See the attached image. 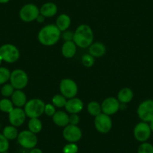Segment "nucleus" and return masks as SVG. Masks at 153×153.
Wrapping results in <instances>:
<instances>
[{
    "mask_svg": "<svg viewBox=\"0 0 153 153\" xmlns=\"http://www.w3.org/2000/svg\"><path fill=\"white\" fill-rule=\"evenodd\" d=\"M62 32L56 24H48L41 29L38 34V40L42 45L53 46L61 38Z\"/></svg>",
    "mask_w": 153,
    "mask_h": 153,
    "instance_id": "f257e3e1",
    "label": "nucleus"
},
{
    "mask_svg": "<svg viewBox=\"0 0 153 153\" xmlns=\"http://www.w3.org/2000/svg\"><path fill=\"white\" fill-rule=\"evenodd\" d=\"M73 41L76 47L82 49L89 48L94 41V33L92 28L87 24L80 25L75 30Z\"/></svg>",
    "mask_w": 153,
    "mask_h": 153,
    "instance_id": "f03ea898",
    "label": "nucleus"
},
{
    "mask_svg": "<svg viewBox=\"0 0 153 153\" xmlns=\"http://www.w3.org/2000/svg\"><path fill=\"white\" fill-rule=\"evenodd\" d=\"M45 103L40 98H32L27 101L23 107L26 117L29 119L39 118L45 113Z\"/></svg>",
    "mask_w": 153,
    "mask_h": 153,
    "instance_id": "7ed1b4c3",
    "label": "nucleus"
},
{
    "mask_svg": "<svg viewBox=\"0 0 153 153\" xmlns=\"http://www.w3.org/2000/svg\"><path fill=\"white\" fill-rule=\"evenodd\" d=\"M20 51L15 45L5 44L0 47V57L5 62H16L20 59Z\"/></svg>",
    "mask_w": 153,
    "mask_h": 153,
    "instance_id": "20e7f679",
    "label": "nucleus"
},
{
    "mask_svg": "<svg viewBox=\"0 0 153 153\" xmlns=\"http://www.w3.org/2000/svg\"><path fill=\"white\" fill-rule=\"evenodd\" d=\"M9 80L14 89L23 90L29 83V76L27 73L23 69H15L11 72Z\"/></svg>",
    "mask_w": 153,
    "mask_h": 153,
    "instance_id": "39448f33",
    "label": "nucleus"
},
{
    "mask_svg": "<svg viewBox=\"0 0 153 153\" xmlns=\"http://www.w3.org/2000/svg\"><path fill=\"white\" fill-rule=\"evenodd\" d=\"M40 14L39 8L35 4L28 3L23 5L19 11V17L22 21L25 23H31L35 21Z\"/></svg>",
    "mask_w": 153,
    "mask_h": 153,
    "instance_id": "423d86ee",
    "label": "nucleus"
},
{
    "mask_svg": "<svg viewBox=\"0 0 153 153\" xmlns=\"http://www.w3.org/2000/svg\"><path fill=\"white\" fill-rule=\"evenodd\" d=\"M138 117L142 122L149 123L153 120V100L147 99L139 104L137 110Z\"/></svg>",
    "mask_w": 153,
    "mask_h": 153,
    "instance_id": "0eeeda50",
    "label": "nucleus"
},
{
    "mask_svg": "<svg viewBox=\"0 0 153 153\" xmlns=\"http://www.w3.org/2000/svg\"><path fill=\"white\" fill-rule=\"evenodd\" d=\"M17 140L20 146L26 149L35 148L38 144V137L36 134L29 130H23L19 132Z\"/></svg>",
    "mask_w": 153,
    "mask_h": 153,
    "instance_id": "6e6552de",
    "label": "nucleus"
},
{
    "mask_svg": "<svg viewBox=\"0 0 153 153\" xmlns=\"http://www.w3.org/2000/svg\"><path fill=\"white\" fill-rule=\"evenodd\" d=\"M59 90L62 95L67 99L74 98L78 92V86L76 82L70 78H64L60 81Z\"/></svg>",
    "mask_w": 153,
    "mask_h": 153,
    "instance_id": "1a4fd4ad",
    "label": "nucleus"
},
{
    "mask_svg": "<svg viewBox=\"0 0 153 153\" xmlns=\"http://www.w3.org/2000/svg\"><path fill=\"white\" fill-rule=\"evenodd\" d=\"M94 126L95 129L101 134H107L111 131L113 127V121L110 116L101 113L95 117Z\"/></svg>",
    "mask_w": 153,
    "mask_h": 153,
    "instance_id": "9d476101",
    "label": "nucleus"
},
{
    "mask_svg": "<svg viewBox=\"0 0 153 153\" xmlns=\"http://www.w3.org/2000/svg\"><path fill=\"white\" fill-rule=\"evenodd\" d=\"M133 134L136 140L138 142L144 143L147 142V140L150 138L152 131L149 123L141 121L134 126Z\"/></svg>",
    "mask_w": 153,
    "mask_h": 153,
    "instance_id": "9b49d317",
    "label": "nucleus"
},
{
    "mask_svg": "<svg viewBox=\"0 0 153 153\" xmlns=\"http://www.w3.org/2000/svg\"><path fill=\"white\" fill-rule=\"evenodd\" d=\"M62 137L68 143H77L83 137V131L78 126L68 125L62 131Z\"/></svg>",
    "mask_w": 153,
    "mask_h": 153,
    "instance_id": "f8f14e48",
    "label": "nucleus"
},
{
    "mask_svg": "<svg viewBox=\"0 0 153 153\" xmlns=\"http://www.w3.org/2000/svg\"><path fill=\"white\" fill-rule=\"evenodd\" d=\"M101 105L103 113L108 116H112L116 114L119 111L121 104L117 98L108 97L102 101Z\"/></svg>",
    "mask_w": 153,
    "mask_h": 153,
    "instance_id": "ddd939ff",
    "label": "nucleus"
},
{
    "mask_svg": "<svg viewBox=\"0 0 153 153\" xmlns=\"http://www.w3.org/2000/svg\"><path fill=\"white\" fill-rule=\"evenodd\" d=\"M26 115L24 110L21 107H14L8 113V120L11 126L15 127H20L25 123Z\"/></svg>",
    "mask_w": 153,
    "mask_h": 153,
    "instance_id": "4468645a",
    "label": "nucleus"
},
{
    "mask_svg": "<svg viewBox=\"0 0 153 153\" xmlns=\"http://www.w3.org/2000/svg\"><path fill=\"white\" fill-rule=\"evenodd\" d=\"M83 107H84V104H83V101L80 98L74 97V98L67 100L65 108L66 112L69 114H72V113L78 114L83 110Z\"/></svg>",
    "mask_w": 153,
    "mask_h": 153,
    "instance_id": "2eb2a0df",
    "label": "nucleus"
},
{
    "mask_svg": "<svg viewBox=\"0 0 153 153\" xmlns=\"http://www.w3.org/2000/svg\"><path fill=\"white\" fill-rule=\"evenodd\" d=\"M40 10V14L45 17L46 18H51L54 17L58 12V7L54 2H48L43 4L39 8Z\"/></svg>",
    "mask_w": 153,
    "mask_h": 153,
    "instance_id": "dca6fc26",
    "label": "nucleus"
},
{
    "mask_svg": "<svg viewBox=\"0 0 153 153\" xmlns=\"http://www.w3.org/2000/svg\"><path fill=\"white\" fill-rule=\"evenodd\" d=\"M11 101L15 107L23 108L27 102V97L25 92L21 89H15L11 95Z\"/></svg>",
    "mask_w": 153,
    "mask_h": 153,
    "instance_id": "f3484780",
    "label": "nucleus"
},
{
    "mask_svg": "<svg viewBox=\"0 0 153 153\" xmlns=\"http://www.w3.org/2000/svg\"><path fill=\"white\" fill-rule=\"evenodd\" d=\"M52 117L54 124L59 127L65 128L69 125V115L67 112L58 110Z\"/></svg>",
    "mask_w": 153,
    "mask_h": 153,
    "instance_id": "a211bd4d",
    "label": "nucleus"
},
{
    "mask_svg": "<svg viewBox=\"0 0 153 153\" xmlns=\"http://www.w3.org/2000/svg\"><path fill=\"white\" fill-rule=\"evenodd\" d=\"M107 48L101 42H93L89 47V53L95 58H99L106 53Z\"/></svg>",
    "mask_w": 153,
    "mask_h": 153,
    "instance_id": "6ab92c4d",
    "label": "nucleus"
},
{
    "mask_svg": "<svg viewBox=\"0 0 153 153\" xmlns=\"http://www.w3.org/2000/svg\"><path fill=\"white\" fill-rule=\"evenodd\" d=\"M62 54L65 58L71 59L76 53V45L74 41L65 42L62 46Z\"/></svg>",
    "mask_w": 153,
    "mask_h": 153,
    "instance_id": "aec40b11",
    "label": "nucleus"
},
{
    "mask_svg": "<svg viewBox=\"0 0 153 153\" xmlns=\"http://www.w3.org/2000/svg\"><path fill=\"white\" fill-rule=\"evenodd\" d=\"M134 98V92L130 88L125 87L120 89L117 94V99L120 104H126L130 103Z\"/></svg>",
    "mask_w": 153,
    "mask_h": 153,
    "instance_id": "412c9836",
    "label": "nucleus"
},
{
    "mask_svg": "<svg viewBox=\"0 0 153 153\" xmlns=\"http://www.w3.org/2000/svg\"><path fill=\"white\" fill-rule=\"evenodd\" d=\"M56 26L62 32L68 30L71 24V19L70 16L66 14H61L57 17L56 20Z\"/></svg>",
    "mask_w": 153,
    "mask_h": 153,
    "instance_id": "4be33fe9",
    "label": "nucleus"
},
{
    "mask_svg": "<svg viewBox=\"0 0 153 153\" xmlns=\"http://www.w3.org/2000/svg\"><path fill=\"white\" fill-rule=\"evenodd\" d=\"M43 128L42 122L39 118H32L29 120L28 123V130L32 131V133L37 134L40 133Z\"/></svg>",
    "mask_w": 153,
    "mask_h": 153,
    "instance_id": "5701e85b",
    "label": "nucleus"
},
{
    "mask_svg": "<svg viewBox=\"0 0 153 153\" xmlns=\"http://www.w3.org/2000/svg\"><path fill=\"white\" fill-rule=\"evenodd\" d=\"M2 134L8 140H13L17 139L18 137L19 132L17 129V127L14 126H5L2 131Z\"/></svg>",
    "mask_w": 153,
    "mask_h": 153,
    "instance_id": "b1692460",
    "label": "nucleus"
},
{
    "mask_svg": "<svg viewBox=\"0 0 153 153\" xmlns=\"http://www.w3.org/2000/svg\"><path fill=\"white\" fill-rule=\"evenodd\" d=\"M87 111L91 116L95 117L102 113L101 105L98 101H92L87 104Z\"/></svg>",
    "mask_w": 153,
    "mask_h": 153,
    "instance_id": "393cba45",
    "label": "nucleus"
},
{
    "mask_svg": "<svg viewBox=\"0 0 153 153\" xmlns=\"http://www.w3.org/2000/svg\"><path fill=\"white\" fill-rule=\"evenodd\" d=\"M14 108V106L11 100L8 99V98H2L0 100V110L2 112L9 113Z\"/></svg>",
    "mask_w": 153,
    "mask_h": 153,
    "instance_id": "a878e982",
    "label": "nucleus"
},
{
    "mask_svg": "<svg viewBox=\"0 0 153 153\" xmlns=\"http://www.w3.org/2000/svg\"><path fill=\"white\" fill-rule=\"evenodd\" d=\"M67 98L63 96L62 94H56L52 98V104L58 108H63L65 107L67 103Z\"/></svg>",
    "mask_w": 153,
    "mask_h": 153,
    "instance_id": "bb28decb",
    "label": "nucleus"
},
{
    "mask_svg": "<svg viewBox=\"0 0 153 153\" xmlns=\"http://www.w3.org/2000/svg\"><path fill=\"white\" fill-rule=\"evenodd\" d=\"M11 71L5 67H0V85H4L10 80Z\"/></svg>",
    "mask_w": 153,
    "mask_h": 153,
    "instance_id": "cd10ccee",
    "label": "nucleus"
},
{
    "mask_svg": "<svg viewBox=\"0 0 153 153\" xmlns=\"http://www.w3.org/2000/svg\"><path fill=\"white\" fill-rule=\"evenodd\" d=\"M14 90H15V89L13 87L11 83H5L1 89V93L3 97L8 98V97H11Z\"/></svg>",
    "mask_w": 153,
    "mask_h": 153,
    "instance_id": "c85d7f7f",
    "label": "nucleus"
},
{
    "mask_svg": "<svg viewBox=\"0 0 153 153\" xmlns=\"http://www.w3.org/2000/svg\"><path fill=\"white\" fill-rule=\"evenodd\" d=\"M81 62L82 64L83 65V66H85V67L86 68H91L95 65V57H93L89 53L84 54V55L82 56Z\"/></svg>",
    "mask_w": 153,
    "mask_h": 153,
    "instance_id": "c756f323",
    "label": "nucleus"
},
{
    "mask_svg": "<svg viewBox=\"0 0 153 153\" xmlns=\"http://www.w3.org/2000/svg\"><path fill=\"white\" fill-rule=\"evenodd\" d=\"M137 153H153V145L150 143H141L138 146Z\"/></svg>",
    "mask_w": 153,
    "mask_h": 153,
    "instance_id": "7c9ffc66",
    "label": "nucleus"
},
{
    "mask_svg": "<svg viewBox=\"0 0 153 153\" xmlns=\"http://www.w3.org/2000/svg\"><path fill=\"white\" fill-rule=\"evenodd\" d=\"M79 147L76 143H68L62 149L63 153H77Z\"/></svg>",
    "mask_w": 153,
    "mask_h": 153,
    "instance_id": "2f4dec72",
    "label": "nucleus"
},
{
    "mask_svg": "<svg viewBox=\"0 0 153 153\" xmlns=\"http://www.w3.org/2000/svg\"><path fill=\"white\" fill-rule=\"evenodd\" d=\"M9 146V140L2 134H0V153L8 152Z\"/></svg>",
    "mask_w": 153,
    "mask_h": 153,
    "instance_id": "473e14b6",
    "label": "nucleus"
},
{
    "mask_svg": "<svg viewBox=\"0 0 153 153\" xmlns=\"http://www.w3.org/2000/svg\"><path fill=\"white\" fill-rule=\"evenodd\" d=\"M56 112V107L53 104H45V113L48 117H53L55 113Z\"/></svg>",
    "mask_w": 153,
    "mask_h": 153,
    "instance_id": "72a5a7b5",
    "label": "nucleus"
},
{
    "mask_svg": "<svg viewBox=\"0 0 153 153\" xmlns=\"http://www.w3.org/2000/svg\"><path fill=\"white\" fill-rule=\"evenodd\" d=\"M74 34V32H72V31H70L68 29V30L64 31V32H62L61 38H62L65 42H70V41H73Z\"/></svg>",
    "mask_w": 153,
    "mask_h": 153,
    "instance_id": "f704fd0d",
    "label": "nucleus"
},
{
    "mask_svg": "<svg viewBox=\"0 0 153 153\" xmlns=\"http://www.w3.org/2000/svg\"><path fill=\"white\" fill-rule=\"evenodd\" d=\"M80 123V117L77 113H72L69 115V124L77 126Z\"/></svg>",
    "mask_w": 153,
    "mask_h": 153,
    "instance_id": "c9c22d12",
    "label": "nucleus"
},
{
    "mask_svg": "<svg viewBox=\"0 0 153 153\" xmlns=\"http://www.w3.org/2000/svg\"><path fill=\"white\" fill-rule=\"evenodd\" d=\"M45 19H46V17H44L43 15H42V14H40L38 16V17H37L35 20H36L38 23H43L45 21Z\"/></svg>",
    "mask_w": 153,
    "mask_h": 153,
    "instance_id": "e433bc0d",
    "label": "nucleus"
},
{
    "mask_svg": "<svg viewBox=\"0 0 153 153\" xmlns=\"http://www.w3.org/2000/svg\"><path fill=\"white\" fill-rule=\"evenodd\" d=\"M29 153H43V152H42V150L41 149L35 147L33 149H31L30 151H29Z\"/></svg>",
    "mask_w": 153,
    "mask_h": 153,
    "instance_id": "4c0bfd02",
    "label": "nucleus"
},
{
    "mask_svg": "<svg viewBox=\"0 0 153 153\" xmlns=\"http://www.w3.org/2000/svg\"><path fill=\"white\" fill-rule=\"evenodd\" d=\"M11 0H0V4H7L10 2Z\"/></svg>",
    "mask_w": 153,
    "mask_h": 153,
    "instance_id": "58836bf2",
    "label": "nucleus"
},
{
    "mask_svg": "<svg viewBox=\"0 0 153 153\" xmlns=\"http://www.w3.org/2000/svg\"><path fill=\"white\" fill-rule=\"evenodd\" d=\"M149 127H150V129H151V131H152V133H153V120L152 121L150 122V123H149Z\"/></svg>",
    "mask_w": 153,
    "mask_h": 153,
    "instance_id": "ea45409f",
    "label": "nucleus"
},
{
    "mask_svg": "<svg viewBox=\"0 0 153 153\" xmlns=\"http://www.w3.org/2000/svg\"><path fill=\"white\" fill-rule=\"evenodd\" d=\"M2 58L0 57V65H1V64H2Z\"/></svg>",
    "mask_w": 153,
    "mask_h": 153,
    "instance_id": "a19ab883",
    "label": "nucleus"
},
{
    "mask_svg": "<svg viewBox=\"0 0 153 153\" xmlns=\"http://www.w3.org/2000/svg\"><path fill=\"white\" fill-rule=\"evenodd\" d=\"M2 153H9L8 152H2Z\"/></svg>",
    "mask_w": 153,
    "mask_h": 153,
    "instance_id": "79ce46f5",
    "label": "nucleus"
}]
</instances>
